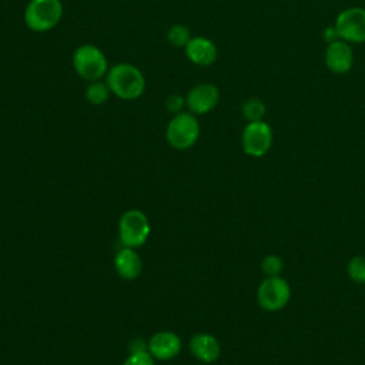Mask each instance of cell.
Returning <instances> with one entry per match:
<instances>
[{"label":"cell","instance_id":"1","mask_svg":"<svg viewBox=\"0 0 365 365\" xmlns=\"http://www.w3.org/2000/svg\"><path fill=\"white\" fill-rule=\"evenodd\" d=\"M104 78L111 94L121 100H137L145 91L144 74L137 66L130 63L111 66Z\"/></svg>","mask_w":365,"mask_h":365},{"label":"cell","instance_id":"2","mask_svg":"<svg viewBox=\"0 0 365 365\" xmlns=\"http://www.w3.org/2000/svg\"><path fill=\"white\" fill-rule=\"evenodd\" d=\"M26 26L37 33L54 29L63 19L61 0H30L24 9Z\"/></svg>","mask_w":365,"mask_h":365},{"label":"cell","instance_id":"3","mask_svg":"<svg viewBox=\"0 0 365 365\" xmlns=\"http://www.w3.org/2000/svg\"><path fill=\"white\" fill-rule=\"evenodd\" d=\"M73 68L86 81H97L106 77L108 63L104 53L94 44H81L73 53Z\"/></svg>","mask_w":365,"mask_h":365},{"label":"cell","instance_id":"4","mask_svg":"<svg viewBox=\"0 0 365 365\" xmlns=\"http://www.w3.org/2000/svg\"><path fill=\"white\" fill-rule=\"evenodd\" d=\"M200 137V123L192 113L174 114L168 121L165 138L175 150L191 148Z\"/></svg>","mask_w":365,"mask_h":365},{"label":"cell","instance_id":"5","mask_svg":"<svg viewBox=\"0 0 365 365\" xmlns=\"http://www.w3.org/2000/svg\"><path fill=\"white\" fill-rule=\"evenodd\" d=\"M121 242L128 248L141 247L150 235V222L140 210L125 211L118 222Z\"/></svg>","mask_w":365,"mask_h":365},{"label":"cell","instance_id":"6","mask_svg":"<svg viewBox=\"0 0 365 365\" xmlns=\"http://www.w3.org/2000/svg\"><path fill=\"white\" fill-rule=\"evenodd\" d=\"M291 298L289 284L278 277H265L257 289L258 305L265 311H279L282 309Z\"/></svg>","mask_w":365,"mask_h":365},{"label":"cell","instance_id":"7","mask_svg":"<svg viewBox=\"0 0 365 365\" xmlns=\"http://www.w3.org/2000/svg\"><path fill=\"white\" fill-rule=\"evenodd\" d=\"M272 140V128L264 120L248 123L241 134V145L244 153L255 158L262 157L269 151Z\"/></svg>","mask_w":365,"mask_h":365},{"label":"cell","instance_id":"8","mask_svg":"<svg viewBox=\"0 0 365 365\" xmlns=\"http://www.w3.org/2000/svg\"><path fill=\"white\" fill-rule=\"evenodd\" d=\"M338 36L346 43H365V9L348 7L342 10L334 23Z\"/></svg>","mask_w":365,"mask_h":365},{"label":"cell","instance_id":"9","mask_svg":"<svg viewBox=\"0 0 365 365\" xmlns=\"http://www.w3.org/2000/svg\"><path fill=\"white\" fill-rule=\"evenodd\" d=\"M220 101V90L212 83H200L185 94V106L194 115H202L212 111Z\"/></svg>","mask_w":365,"mask_h":365},{"label":"cell","instance_id":"10","mask_svg":"<svg viewBox=\"0 0 365 365\" xmlns=\"http://www.w3.org/2000/svg\"><path fill=\"white\" fill-rule=\"evenodd\" d=\"M324 60L329 71L334 74H345L354 66V50L349 43L339 38L327 44Z\"/></svg>","mask_w":365,"mask_h":365},{"label":"cell","instance_id":"11","mask_svg":"<svg viewBox=\"0 0 365 365\" xmlns=\"http://www.w3.org/2000/svg\"><path fill=\"white\" fill-rule=\"evenodd\" d=\"M187 58L200 67H208L211 66L218 56L217 46L207 37L195 36L191 37L187 46L184 47Z\"/></svg>","mask_w":365,"mask_h":365},{"label":"cell","instance_id":"12","mask_svg":"<svg viewBox=\"0 0 365 365\" xmlns=\"http://www.w3.org/2000/svg\"><path fill=\"white\" fill-rule=\"evenodd\" d=\"M181 351V339L177 334L170 331H161L154 334L148 341V352L153 358L160 361H168L177 356Z\"/></svg>","mask_w":365,"mask_h":365},{"label":"cell","instance_id":"13","mask_svg":"<svg viewBox=\"0 0 365 365\" xmlns=\"http://www.w3.org/2000/svg\"><path fill=\"white\" fill-rule=\"evenodd\" d=\"M191 354L204 364L215 362L221 355V346L217 338L211 334H195L190 341Z\"/></svg>","mask_w":365,"mask_h":365},{"label":"cell","instance_id":"14","mask_svg":"<svg viewBox=\"0 0 365 365\" xmlns=\"http://www.w3.org/2000/svg\"><path fill=\"white\" fill-rule=\"evenodd\" d=\"M114 267H115L117 274L121 278H124L127 281H133L141 274L143 261L138 257V254L134 251V248L124 247L123 250H120L115 254Z\"/></svg>","mask_w":365,"mask_h":365},{"label":"cell","instance_id":"15","mask_svg":"<svg viewBox=\"0 0 365 365\" xmlns=\"http://www.w3.org/2000/svg\"><path fill=\"white\" fill-rule=\"evenodd\" d=\"M111 91L107 86L106 81L97 80V81H90L87 88H86V100L91 104V106H103L107 103L108 97H110Z\"/></svg>","mask_w":365,"mask_h":365},{"label":"cell","instance_id":"16","mask_svg":"<svg viewBox=\"0 0 365 365\" xmlns=\"http://www.w3.org/2000/svg\"><path fill=\"white\" fill-rule=\"evenodd\" d=\"M265 113H267V107L264 101L258 97H250L241 106V114L248 123L264 120Z\"/></svg>","mask_w":365,"mask_h":365},{"label":"cell","instance_id":"17","mask_svg":"<svg viewBox=\"0 0 365 365\" xmlns=\"http://www.w3.org/2000/svg\"><path fill=\"white\" fill-rule=\"evenodd\" d=\"M191 38V31L184 24H173L167 30V40L173 47L184 48Z\"/></svg>","mask_w":365,"mask_h":365},{"label":"cell","instance_id":"18","mask_svg":"<svg viewBox=\"0 0 365 365\" xmlns=\"http://www.w3.org/2000/svg\"><path fill=\"white\" fill-rule=\"evenodd\" d=\"M348 277L358 284H365V257L356 255L352 257L346 265Z\"/></svg>","mask_w":365,"mask_h":365},{"label":"cell","instance_id":"19","mask_svg":"<svg viewBox=\"0 0 365 365\" xmlns=\"http://www.w3.org/2000/svg\"><path fill=\"white\" fill-rule=\"evenodd\" d=\"M282 259L274 254L265 255L261 261V271L265 274V277H278L282 271Z\"/></svg>","mask_w":365,"mask_h":365},{"label":"cell","instance_id":"20","mask_svg":"<svg viewBox=\"0 0 365 365\" xmlns=\"http://www.w3.org/2000/svg\"><path fill=\"white\" fill-rule=\"evenodd\" d=\"M123 365H155L153 355L145 349L133 351Z\"/></svg>","mask_w":365,"mask_h":365},{"label":"cell","instance_id":"21","mask_svg":"<svg viewBox=\"0 0 365 365\" xmlns=\"http://www.w3.org/2000/svg\"><path fill=\"white\" fill-rule=\"evenodd\" d=\"M184 106H185V97L180 94H170L165 100V108L173 114L181 113Z\"/></svg>","mask_w":365,"mask_h":365},{"label":"cell","instance_id":"22","mask_svg":"<svg viewBox=\"0 0 365 365\" xmlns=\"http://www.w3.org/2000/svg\"><path fill=\"white\" fill-rule=\"evenodd\" d=\"M324 38H325L327 44H328V43H332V41H335V40H339V36H338V31H336L335 26L325 29V31H324Z\"/></svg>","mask_w":365,"mask_h":365}]
</instances>
